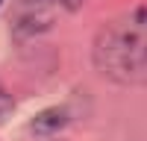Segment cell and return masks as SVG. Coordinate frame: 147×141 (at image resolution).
Returning <instances> with one entry per match:
<instances>
[{
    "mask_svg": "<svg viewBox=\"0 0 147 141\" xmlns=\"http://www.w3.org/2000/svg\"><path fill=\"white\" fill-rule=\"evenodd\" d=\"M94 68L118 85H147V6L103 23L91 47Z\"/></svg>",
    "mask_w": 147,
    "mask_h": 141,
    "instance_id": "cell-1",
    "label": "cell"
},
{
    "mask_svg": "<svg viewBox=\"0 0 147 141\" xmlns=\"http://www.w3.org/2000/svg\"><path fill=\"white\" fill-rule=\"evenodd\" d=\"M82 3L85 0H21V9L15 15V32L18 35H32L44 27H50L56 9L74 12Z\"/></svg>",
    "mask_w": 147,
    "mask_h": 141,
    "instance_id": "cell-2",
    "label": "cell"
},
{
    "mask_svg": "<svg viewBox=\"0 0 147 141\" xmlns=\"http://www.w3.org/2000/svg\"><path fill=\"white\" fill-rule=\"evenodd\" d=\"M62 126H68V109L65 106H50V109L38 112L30 124V129L35 135H56Z\"/></svg>",
    "mask_w": 147,
    "mask_h": 141,
    "instance_id": "cell-3",
    "label": "cell"
},
{
    "mask_svg": "<svg viewBox=\"0 0 147 141\" xmlns=\"http://www.w3.org/2000/svg\"><path fill=\"white\" fill-rule=\"evenodd\" d=\"M12 109H15V100H12V94H9L6 88H0V121H6Z\"/></svg>",
    "mask_w": 147,
    "mask_h": 141,
    "instance_id": "cell-4",
    "label": "cell"
},
{
    "mask_svg": "<svg viewBox=\"0 0 147 141\" xmlns=\"http://www.w3.org/2000/svg\"><path fill=\"white\" fill-rule=\"evenodd\" d=\"M0 6H3V0H0Z\"/></svg>",
    "mask_w": 147,
    "mask_h": 141,
    "instance_id": "cell-5",
    "label": "cell"
}]
</instances>
